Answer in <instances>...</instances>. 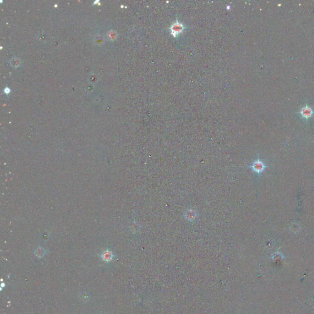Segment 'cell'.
<instances>
[{
    "label": "cell",
    "instance_id": "obj_1",
    "mask_svg": "<svg viewBox=\"0 0 314 314\" xmlns=\"http://www.w3.org/2000/svg\"><path fill=\"white\" fill-rule=\"evenodd\" d=\"M184 217L187 220L189 221H193L196 218L197 214L194 211L192 210V209H190V210H188L185 212Z\"/></svg>",
    "mask_w": 314,
    "mask_h": 314
},
{
    "label": "cell",
    "instance_id": "obj_2",
    "mask_svg": "<svg viewBox=\"0 0 314 314\" xmlns=\"http://www.w3.org/2000/svg\"><path fill=\"white\" fill-rule=\"evenodd\" d=\"M101 257L102 260L105 261H107V262L111 261L113 259V258H114V255H113V253L111 252H110L109 250L104 251L102 253Z\"/></svg>",
    "mask_w": 314,
    "mask_h": 314
},
{
    "label": "cell",
    "instance_id": "obj_3",
    "mask_svg": "<svg viewBox=\"0 0 314 314\" xmlns=\"http://www.w3.org/2000/svg\"><path fill=\"white\" fill-rule=\"evenodd\" d=\"M301 114L302 116L305 119H308L313 114V111L311 108L306 106L303 108L301 111Z\"/></svg>",
    "mask_w": 314,
    "mask_h": 314
},
{
    "label": "cell",
    "instance_id": "obj_4",
    "mask_svg": "<svg viewBox=\"0 0 314 314\" xmlns=\"http://www.w3.org/2000/svg\"><path fill=\"white\" fill-rule=\"evenodd\" d=\"M252 168L255 171H256L257 172H261L264 169V166L262 162H261L260 161H257L253 163V164L252 166Z\"/></svg>",
    "mask_w": 314,
    "mask_h": 314
},
{
    "label": "cell",
    "instance_id": "obj_5",
    "mask_svg": "<svg viewBox=\"0 0 314 314\" xmlns=\"http://www.w3.org/2000/svg\"><path fill=\"white\" fill-rule=\"evenodd\" d=\"M172 30L174 33H180L182 30V25L179 24H174L172 27Z\"/></svg>",
    "mask_w": 314,
    "mask_h": 314
},
{
    "label": "cell",
    "instance_id": "obj_6",
    "mask_svg": "<svg viewBox=\"0 0 314 314\" xmlns=\"http://www.w3.org/2000/svg\"><path fill=\"white\" fill-rule=\"evenodd\" d=\"M36 256L38 257H42L45 254V251L43 250V249H38L36 251Z\"/></svg>",
    "mask_w": 314,
    "mask_h": 314
}]
</instances>
